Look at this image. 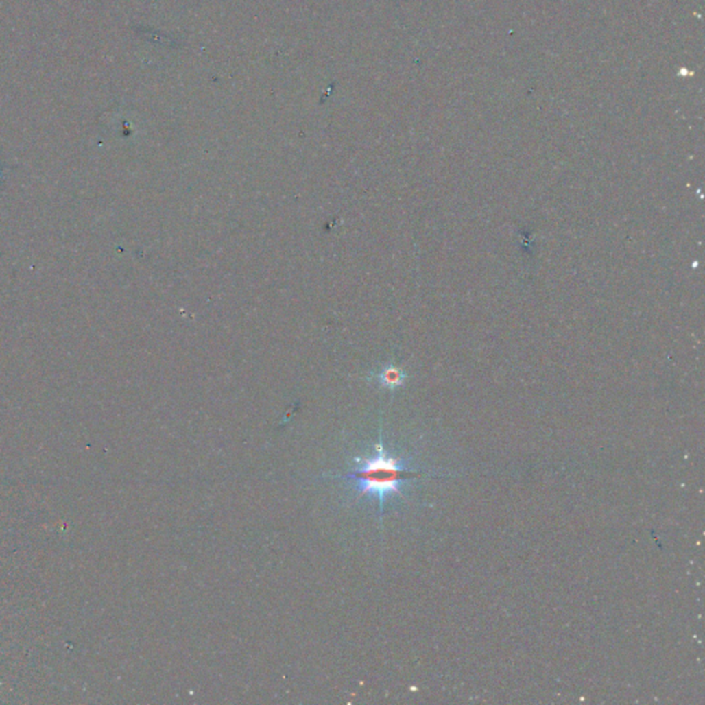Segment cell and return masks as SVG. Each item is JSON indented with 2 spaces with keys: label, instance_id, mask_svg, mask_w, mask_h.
Returning <instances> with one entry per match:
<instances>
[{
  "label": "cell",
  "instance_id": "obj_2",
  "mask_svg": "<svg viewBox=\"0 0 705 705\" xmlns=\"http://www.w3.org/2000/svg\"><path fill=\"white\" fill-rule=\"evenodd\" d=\"M378 379L382 386H385L387 389H396L404 383L405 374L400 368L389 366L378 374Z\"/></svg>",
  "mask_w": 705,
  "mask_h": 705
},
{
  "label": "cell",
  "instance_id": "obj_1",
  "mask_svg": "<svg viewBox=\"0 0 705 705\" xmlns=\"http://www.w3.org/2000/svg\"><path fill=\"white\" fill-rule=\"evenodd\" d=\"M356 460L359 462V467L339 478L356 481L361 494L375 496L379 501L381 511L383 510L386 496L392 493L403 494L401 483L408 474H416V471L408 468L403 460L389 456L382 442L377 445V455L374 457Z\"/></svg>",
  "mask_w": 705,
  "mask_h": 705
}]
</instances>
